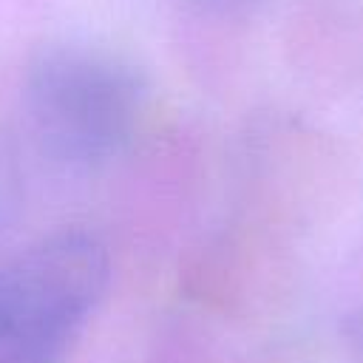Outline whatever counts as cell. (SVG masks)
I'll return each instance as SVG.
<instances>
[{"label":"cell","instance_id":"1","mask_svg":"<svg viewBox=\"0 0 363 363\" xmlns=\"http://www.w3.org/2000/svg\"><path fill=\"white\" fill-rule=\"evenodd\" d=\"M23 102L43 153L71 167H99L133 142L147 82L119 51L54 43L31 60Z\"/></svg>","mask_w":363,"mask_h":363},{"label":"cell","instance_id":"2","mask_svg":"<svg viewBox=\"0 0 363 363\" xmlns=\"http://www.w3.org/2000/svg\"><path fill=\"white\" fill-rule=\"evenodd\" d=\"M108 252L88 233L48 235L0 267V363H45L108 286Z\"/></svg>","mask_w":363,"mask_h":363}]
</instances>
